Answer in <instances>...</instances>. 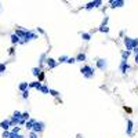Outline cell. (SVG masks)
Listing matches in <instances>:
<instances>
[{
    "instance_id": "obj_1",
    "label": "cell",
    "mask_w": 138,
    "mask_h": 138,
    "mask_svg": "<svg viewBox=\"0 0 138 138\" xmlns=\"http://www.w3.org/2000/svg\"><path fill=\"white\" fill-rule=\"evenodd\" d=\"M36 39H39V36L34 32H32V31H26V33H25V36L22 37V40H19V43L18 44H25V43H28V42H32V40H36Z\"/></svg>"
},
{
    "instance_id": "obj_2",
    "label": "cell",
    "mask_w": 138,
    "mask_h": 138,
    "mask_svg": "<svg viewBox=\"0 0 138 138\" xmlns=\"http://www.w3.org/2000/svg\"><path fill=\"white\" fill-rule=\"evenodd\" d=\"M80 72H82V75L84 76V77H87V79L94 77V69H93L90 65H84V66H82Z\"/></svg>"
},
{
    "instance_id": "obj_3",
    "label": "cell",
    "mask_w": 138,
    "mask_h": 138,
    "mask_svg": "<svg viewBox=\"0 0 138 138\" xmlns=\"http://www.w3.org/2000/svg\"><path fill=\"white\" fill-rule=\"evenodd\" d=\"M44 127H46V124H44L43 122H34L33 123V126H32V130L33 131H36V133H42L44 130Z\"/></svg>"
},
{
    "instance_id": "obj_4",
    "label": "cell",
    "mask_w": 138,
    "mask_h": 138,
    "mask_svg": "<svg viewBox=\"0 0 138 138\" xmlns=\"http://www.w3.org/2000/svg\"><path fill=\"white\" fill-rule=\"evenodd\" d=\"M106 61L104 60V58H100V60H97V68L98 69H101V71H105V68H106Z\"/></svg>"
},
{
    "instance_id": "obj_5",
    "label": "cell",
    "mask_w": 138,
    "mask_h": 138,
    "mask_svg": "<svg viewBox=\"0 0 138 138\" xmlns=\"http://www.w3.org/2000/svg\"><path fill=\"white\" fill-rule=\"evenodd\" d=\"M46 64H47V66L50 68V69H54V68H57L58 61L53 60V58H47V60H46Z\"/></svg>"
},
{
    "instance_id": "obj_6",
    "label": "cell",
    "mask_w": 138,
    "mask_h": 138,
    "mask_svg": "<svg viewBox=\"0 0 138 138\" xmlns=\"http://www.w3.org/2000/svg\"><path fill=\"white\" fill-rule=\"evenodd\" d=\"M133 129H134V123H133V120H127V129H126V133L127 135H133Z\"/></svg>"
},
{
    "instance_id": "obj_7",
    "label": "cell",
    "mask_w": 138,
    "mask_h": 138,
    "mask_svg": "<svg viewBox=\"0 0 138 138\" xmlns=\"http://www.w3.org/2000/svg\"><path fill=\"white\" fill-rule=\"evenodd\" d=\"M120 71H122V73H127V71H130V65L127 64V61L123 60L120 62Z\"/></svg>"
},
{
    "instance_id": "obj_8",
    "label": "cell",
    "mask_w": 138,
    "mask_h": 138,
    "mask_svg": "<svg viewBox=\"0 0 138 138\" xmlns=\"http://www.w3.org/2000/svg\"><path fill=\"white\" fill-rule=\"evenodd\" d=\"M123 42H124V46H126V48H127V50H133V39L131 37H124V40H123Z\"/></svg>"
},
{
    "instance_id": "obj_9",
    "label": "cell",
    "mask_w": 138,
    "mask_h": 138,
    "mask_svg": "<svg viewBox=\"0 0 138 138\" xmlns=\"http://www.w3.org/2000/svg\"><path fill=\"white\" fill-rule=\"evenodd\" d=\"M123 6H124V0H113V2H111V7L112 8L123 7Z\"/></svg>"
},
{
    "instance_id": "obj_10",
    "label": "cell",
    "mask_w": 138,
    "mask_h": 138,
    "mask_svg": "<svg viewBox=\"0 0 138 138\" xmlns=\"http://www.w3.org/2000/svg\"><path fill=\"white\" fill-rule=\"evenodd\" d=\"M10 127H11V123H10V120H3L2 123H0V129H3V130H8Z\"/></svg>"
},
{
    "instance_id": "obj_11",
    "label": "cell",
    "mask_w": 138,
    "mask_h": 138,
    "mask_svg": "<svg viewBox=\"0 0 138 138\" xmlns=\"http://www.w3.org/2000/svg\"><path fill=\"white\" fill-rule=\"evenodd\" d=\"M36 122V119H31V117H29V119L25 122V127H26V130H32V126H33V123Z\"/></svg>"
},
{
    "instance_id": "obj_12",
    "label": "cell",
    "mask_w": 138,
    "mask_h": 138,
    "mask_svg": "<svg viewBox=\"0 0 138 138\" xmlns=\"http://www.w3.org/2000/svg\"><path fill=\"white\" fill-rule=\"evenodd\" d=\"M86 61V54L84 53H79L76 55V62H84Z\"/></svg>"
},
{
    "instance_id": "obj_13",
    "label": "cell",
    "mask_w": 138,
    "mask_h": 138,
    "mask_svg": "<svg viewBox=\"0 0 138 138\" xmlns=\"http://www.w3.org/2000/svg\"><path fill=\"white\" fill-rule=\"evenodd\" d=\"M42 86V83L40 80H37V82H32V83H29V88H36V90H39Z\"/></svg>"
},
{
    "instance_id": "obj_14",
    "label": "cell",
    "mask_w": 138,
    "mask_h": 138,
    "mask_svg": "<svg viewBox=\"0 0 138 138\" xmlns=\"http://www.w3.org/2000/svg\"><path fill=\"white\" fill-rule=\"evenodd\" d=\"M19 40H21V37H19L17 33H13V34H11V43H13V44H18Z\"/></svg>"
},
{
    "instance_id": "obj_15",
    "label": "cell",
    "mask_w": 138,
    "mask_h": 138,
    "mask_svg": "<svg viewBox=\"0 0 138 138\" xmlns=\"http://www.w3.org/2000/svg\"><path fill=\"white\" fill-rule=\"evenodd\" d=\"M26 31H28V29H24V28H18V29H17V31H15V33H17V34H18V36H19V37H21V39H22L24 36H25V33H26Z\"/></svg>"
},
{
    "instance_id": "obj_16",
    "label": "cell",
    "mask_w": 138,
    "mask_h": 138,
    "mask_svg": "<svg viewBox=\"0 0 138 138\" xmlns=\"http://www.w3.org/2000/svg\"><path fill=\"white\" fill-rule=\"evenodd\" d=\"M8 138H25L22 134H19V133H14V131H10V135Z\"/></svg>"
},
{
    "instance_id": "obj_17",
    "label": "cell",
    "mask_w": 138,
    "mask_h": 138,
    "mask_svg": "<svg viewBox=\"0 0 138 138\" xmlns=\"http://www.w3.org/2000/svg\"><path fill=\"white\" fill-rule=\"evenodd\" d=\"M80 36H82V39H83V40H84V42H88V40H90V39H91V33L82 32V33H80Z\"/></svg>"
},
{
    "instance_id": "obj_18",
    "label": "cell",
    "mask_w": 138,
    "mask_h": 138,
    "mask_svg": "<svg viewBox=\"0 0 138 138\" xmlns=\"http://www.w3.org/2000/svg\"><path fill=\"white\" fill-rule=\"evenodd\" d=\"M130 50H124V51H122V60H124V61H127L129 60V57H130Z\"/></svg>"
},
{
    "instance_id": "obj_19",
    "label": "cell",
    "mask_w": 138,
    "mask_h": 138,
    "mask_svg": "<svg viewBox=\"0 0 138 138\" xmlns=\"http://www.w3.org/2000/svg\"><path fill=\"white\" fill-rule=\"evenodd\" d=\"M18 88H19V91H24V90H26V88H29V83H26V82H22L21 84L18 86Z\"/></svg>"
},
{
    "instance_id": "obj_20",
    "label": "cell",
    "mask_w": 138,
    "mask_h": 138,
    "mask_svg": "<svg viewBox=\"0 0 138 138\" xmlns=\"http://www.w3.org/2000/svg\"><path fill=\"white\" fill-rule=\"evenodd\" d=\"M98 31H100V32H102V33H108V32H109V28H108L106 25H104V24H102V25L100 26V29H98Z\"/></svg>"
},
{
    "instance_id": "obj_21",
    "label": "cell",
    "mask_w": 138,
    "mask_h": 138,
    "mask_svg": "<svg viewBox=\"0 0 138 138\" xmlns=\"http://www.w3.org/2000/svg\"><path fill=\"white\" fill-rule=\"evenodd\" d=\"M48 90H50V88H48L47 86H40V88H39V91H42L43 93V94H48Z\"/></svg>"
},
{
    "instance_id": "obj_22",
    "label": "cell",
    "mask_w": 138,
    "mask_h": 138,
    "mask_svg": "<svg viewBox=\"0 0 138 138\" xmlns=\"http://www.w3.org/2000/svg\"><path fill=\"white\" fill-rule=\"evenodd\" d=\"M21 93H22V98H24V100H28V98H29V88H26V90H24Z\"/></svg>"
},
{
    "instance_id": "obj_23",
    "label": "cell",
    "mask_w": 138,
    "mask_h": 138,
    "mask_svg": "<svg viewBox=\"0 0 138 138\" xmlns=\"http://www.w3.org/2000/svg\"><path fill=\"white\" fill-rule=\"evenodd\" d=\"M29 138H39V133L31 130V133H29Z\"/></svg>"
},
{
    "instance_id": "obj_24",
    "label": "cell",
    "mask_w": 138,
    "mask_h": 138,
    "mask_svg": "<svg viewBox=\"0 0 138 138\" xmlns=\"http://www.w3.org/2000/svg\"><path fill=\"white\" fill-rule=\"evenodd\" d=\"M40 72H42V69H40V68H33V69H32V73H33V76H37Z\"/></svg>"
},
{
    "instance_id": "obj_25",
    "label": "cell",
    "mask_w": 138,
    "mask_h": 138,
    "mask_svg": "<svg viewBox=\"0 0 138 138\" xmlns=\"http://www.w3.org/2000/svg\"><path fill=\"white\" fill-rule=\"evenodd\" d=\"M95 6H94V2H90V3H87L86 6H84V8L86 10H91V8H94Z\"/></svg>"
},
{
    "instance_id": "obj_26",
    "label": "cell",
    "mask_w": 138,
    "mask_h": 138,
    "mask_svg": "<svg viewBox=\"0 0 138 138\" xmlns=\"http://www.w3.org/2000/svg\"><path fill=\"white\" fill-rule=\"evenodd\" d=\"M66 61H68V55H62V57H60V60H58V64H64Z\"/></svg>"
},
{
    "instance_id": "obj_27",
    "label": "cell",
    "mask_w": 138,
    "mask_h": 138,
    "mask_svg": "<svg viewBox=\"0 0 138 138\" xmlns=\"http://www.w3.org/2000/svg\"><path fill=\"white\" fill-rule=\"evenodd\" d=\"M48 94H51L53 97H58V95H60V93H58L57 90H48Z\"/></svg>"
},
{
    "instance_id": "obj_28",
    "label": "cell",
    "mask_w": 138,
    "mask_h": 138,
    "mask_svg": "<svg viewBox=\"0 0 138 138\" xmlns=\"http://www.w3.org/2000/svg\"><path fill=\"white\" fill-rule=\"evenodd\" d=\"M6 69H7L6 64H0V73H4V72H6Z\"/></svg>"
},
{
    "instance_id": "obj_29",
    "label": "cell",
    "mask_w": 138,
    "mask_h": 138,
    "mask_svg": "<svg viewBox=\"0 0 138 138\" xmlns=\"http://www.w3.org/2000/svg\"><path fill=\"white\" fill-rule=\"evenodd\" d=\"M94 2V6L95 7H101L102 6V0H93Z\"/></svg>"
},
{
    "instance_id": "obj_30",
    "label": "cell",
    "mask_w": 138,
    "mask_h": 138,
    "mask_svg": "<svg viewBox=\"0 0 138 138\" xmlns=\"http://www.w3.org/2000/svg\"><path fill=\"white\" fill-rule=\"evenodd\" d=\"M8 135H10V131L8 130H4L3 134H2V138H8Z\"/></svg>"
},
{
    "instance_id": "obj_31",
    "label": "cell",
    "mask_w": 138,
    "mask_h": 138,
    "mask_svg": "<svg viewBox=\"0 0 138 138\" xmlns=\"http://www.w3.org/2000/svg\"><path fill=\"white\" fill-rule=\"evenodd\" d=\"M47 60V55H46V54H42V57H40V61H39V62H40V65H42V64L44 62V61H46Z\"/></svg>"
},
{
    "instance_id": "obj_32",
    "label": "cell",
    "mask_w": 138,
    "mask_h": 138,
    "mask_svg": "<svg viewBox=\"0 0 138 138\" xmlns=\"http://www.w3.org/2000/svg\"><path fill=\"white\" fill-rule=\"evenodd\" d=\"M29 117H31V116H29V113H28V112H25V113H22V119H24V120H25V122H26V120L29 119Z\"/></svg>"
},
{
    "instance_id": "obj_33",
    "label": "cell",
    "mask_w": 138,
    "mask_h": 138,
    "mask_svg": "<svg viewBox=\"0 0 138 138\" xmlns=\"http://www.w3.org/2000/svg\"><path fill=\"white\" fill-rule=\"evenodd\" d=\"M37 77H39V80H40V82H42V80H43V79H44V72L42 71V72H40V73H39V75H37Z\"/></svg>"
},
{
    "instance_id": "obj_34",
    "label": "cell",
    "mask_w": 138,
    "mask_h": 138,
    "mask_svg": "<svg viewBox=\"0 0 138 138\" xmlns=\"http://www.w3.org/2000/svg\"><path fill=\"white\" fill-rule=\"evenodd\" d=\"M138 47V39H133V48Z\"/></svg>"
},
{
    "instance_id": "obj_35",
    "label": "cell",
    "mask_w": 138,
    "mask_h": 138,
    "mask_svg": "<svg viewBox=\"0 0 138 138\" xmlns=\"http://www.w3.org/2000/svg\"><path fill=\"white\" fill-rule=\"evenodd\" d=\"M66 62H68V64H75V62H76V58H69V57H68V61H66Z\"/></svg>"
},
{
    "instance_id": "obj_36",
    "label": "cell",
    "mask_w": 138,
    "mask_h": 138,
    "mask_svg": "<svg viewBox=\"0 0 138 138\" xmlns=\"http://www.w3.org/2000/svg\"><path fill=\"white\" fill-rule=\"evenodd\" d=\"M11 131H14V133H19V127H18V126H14V129H13Z\"/></svg>"
},
{
    "instance_id": "obj_37",
    "label": "cell",
    "mask_w": 138,
    "mask_h": 138,
    "mask_svg": "<svg viewBox=\"0 0 138 138\" xmlns=\"http://www.w3.org/2000/svg\"><path fill=\"white\" fill-rule=\"evenodd\" d=\"M108 21H109V18H108V17H105V18H104V21H102V24H104V25H106V24H108Z\"/></svg>"
},
{
    "instance_id": "obj_38",
    "label": "cell",
    "mask_w": 138,
    "mask_h": 138,
    "mask_svg": "<svg viewBox=\"0 0 138 138\" xmlns=\"http://www.w3.org/2000/svg\"><path fill=\"white\" fill-rule=\"evenodd\" d=\"M37 32H39V33H42V34H44V31H43L42 28H37Z\"/></svg>"
},
{
    "instance_id": "obj_39",
    "label": "cell",
    "mask_w": 138,
    "mask_h": 138,
    "mask_svg": "<svg viewBox=\"0 0 138 138\" xmlns=\"http://www.w3.org/2000/svg\"><path fill=\"white\" fill-rule=\"evenodd\" d=\"M131 51H134L135 54H138V47H134V48H133V50Z\"/></svg>"
},
{
    "instance_id": "obj_40",
    "label": "cell",
    "mask_w": 138,
    "mask_h": 138,
    "mask_svg": "<svg viewBox=\"0 0 138 138\" xmlns=\"http://www.w3.org/2000/svg\"><path fill=\"white\" fill-rule=\"evenodd\" d=\"M10 55H14V48H10Z\"/></svg>"
},
{
    "instance_id": "obj_41",
    "label": "cell",
    "mask_w": 138,
    "mask_h": 138,
    "mask_svg": "<svg viewBox=\"0 0 138 138\" xmlns=\"http://www.w3.org/2000/svg\"><path fill=\"white\" fill-rule=\"evenodd\" d=\"M135 62L138 64V54H135Z\"/></svg>"
},
{
    "instance_id": "obj_42",
    "label": "cell",
    "mask_w": 138,
    "mask_h": 138,
    "mask_svg": "<svg viewBox=\"0 0 138 138\" xmlns=\"http://www.w3.org/2000/svg\"><path fill=\"white\" fill-rule=\"evenodd\" d=\"M111 2H113V0H109V3H111Z\"/></svg>"
},
{
    "instance_id": "obj_43",
    "label": "cell",
    "mask_w": 138,
    "mask_h": 138,
    "mask_svg": "<svg viewBox=\"0 0 138 138\" xmlns=\"http://www.w3.org/2000/svg\"><path fill=\"white\" fill-rule=\"evenodd\" d=\"M77 138H82V137H77Z\"/></svg>"
}]
</instances>
